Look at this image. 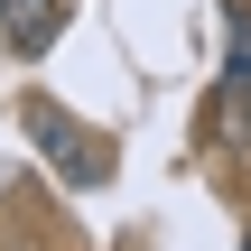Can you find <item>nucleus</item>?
Instances as JSON below:
<instances>
[{
    "label": "nucleus",
    "mask_w": 251,
    "mask_h": 251,
    "mask_svg": "<svg viewBox=\"0 0 251 251\" xmlns=\"http://www.w3.org/2000/svg\"><path fill=\"white\" fill-rule=\"evenodd\" d=\"M28 130H37V149H47L65 177H84V186H102V177H112V168H102V140H84L56 102H28Z\"/></svg>",
    "instance_id": "nucleus-1"
},
{
    "label": "nucleus",
    "mask_w": 251,
    "mask_h": 251,
    "mask_svg": "<svg viewBox=\"0 0 251 251\" xmlns=\"http://www.w3.org/2000/svg\"><path fill=\"white\" fill-rule=\"evenodd\" d=\"M56 28H65V9H56V0H0V37H9L19 56H47V47H56Z\"/></svg>",
    "instance_id": "nucleus-2"
},
{
    "label": "nucleus",
    "mask_w": 251,
    "mask_h": 251,
    "mask_svg": "<svg viewBox=\"0 0 251 251\" xmlns=\"http://www.w3.org/2000/svg\"><path fill=\"white\" fill-rule=\"evenodd\" d=\"M242 84H251V9H233V56H224V93L242 102Z\"/></svg>",
    "instance_id": "nucleus-3"
},
{
    "label": "nucleus",
    "mask_w": 251,
    "mask_h": 251,
    "mask_svg": "<svg viewBox=\"0 0 251 251\" xmlns=\"http://www.w3.org/2000/svg\"><path fill=\"white\" fill-rule=\"evenodd\" d=\"M233 112H242V140H251V84H242V102H233Z\"/></svg>",
    "instance_id": "nucleus-4"
}]
</instances>
